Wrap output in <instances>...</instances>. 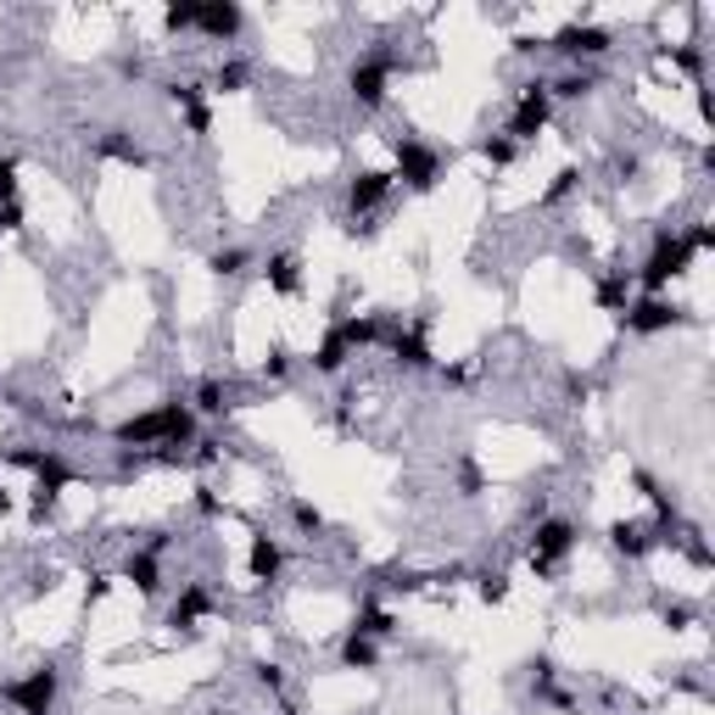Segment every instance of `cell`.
<instances>
[{"label": "cell", "mask_w": 715, "mask_h": 715, "mask_svg": "<svg viewBox=\"0 0 715 715\" xmlns=\"http://www.w3.org/2000/svg\"><path fill=\"white\" fill-rule=\"evenodd\" d=\"M330 324L341 330V341L352 346V358H358V352L386 346V313H335Z\"/></svg>", "instance_id": "cell-17"}, {"label": "cell", "mask_w": 715, "mask_h": 715, "mask_svg": "<svg viewBox=\"0 0 715 715\" xmlns=\"http://www.w3.org/2000/svg\"><path fill=\"white\" fill-rule=\"evenodd\" d=\"M637 296V285H631V268H604L598 280H592V307L598 313H626V302Z\"/></svg>", "instance_id": "cell-20"}, {"label": "cell", "mask_w": 715, "mask_h": 715, "mask_svg": "<svg viewBox=\"0 0 715 715\" xmlns=\"http://www.w3.org/2000/svg\"><path fill=\"white\" fill-rule=\"evenodd\" d=\"M280 715H302V709H296V704H285V709H280Z\"/></svg>", "instance_id": "cell-53"}, {"label": "cell", "mask_w": 715, "mask_h": 715, "mask_svg": "<svg viewBox=\"0 0 715 715\" xmlns=\"http://www.w3.org/2000/svg\"><path fill=\"white\" fill-rule=\"evenodd\" d=\"M526 670H531V698H542V693H548V687L559 682V665H554L548 654H537V659H531Z\"/></svg>", "instance_id": "cell-39"}, {"label": "cell", "mask_w": 715, "mask_h": 715, "mask_svg": "<svg viewBox=\"0 0 715 715\" xmlns=\"http://www.w3.org/2000/svg\"><path fill=\"white\" fill-rule=\"evenodd\" d=\"M392 190H398L392 168H358L346 179V218H381V207L392 202Z\"/></svg>", "instance_id": "cell-11"}, {"label": "cell", "mask_w": 715, "mask_h": 715, "mask_svg": "<svg viewBox=\"0 0 715 715\" xmlns=\"http://www.w3.org/2000/svg\"><path fill=\"white\" fill-rule=\"evenodd\" d=\"M291 375V346H268V358H263V381H285Z\"/></svg>", "instance_id": "cell-40"}, {"label": "cell", "mask_w": 715, "mask_h": 715, "mask_svg": "<svg viewBox=\"0 0 715 715\" xmlns=\"http://www.w3.org/2000/svg\"><path fill=\"white\" fill-rule=\"evenodd\" d=\"M46 459H51V448H12V453H7V464H12V470H29V476H40Z\"/></svg>", "instance_id": "cell-41"}, {"label": "cell", "mask_w": 715, "mask_h": 715, "mask_svg": "<svg viewBox=\"0 0 715 715\" xmlns=\"http://www.w3.org/2000/svg\"><path fill=\"white\" fill-rule=\"evenodd\" d=\"M0 202H18V157L0 151Z\"/></svg>", "instance_id": "cell-45"}, {"label": "cell", "mask_w": 715, "mask_h": 715, "mask_svg": "<svg viewBox=\"0 0 715 715\" xmlns=\"http://www.w3.org/2000/svg\"><path fill=\"white\" fill-rule=\"evenodd\" d=\"M548 124H554V96H548V79H526L520 90H515V107H509V124H503V135L526 151L537 135H548Z\"/></svg>", "instance_id": "cell-8"}, {"label": "cell", "mask_w": 715, "mask_h": 715, "mask_svg": "<svg viewBox=\"0 0 715 715\" xmlns=\"http://www.w3.org/2000/svg\"><path fill=\"white\" fill-rule=\"evenodd\" d=\"M576 190H581V168H576V163H565V168H559V174H554V179L542 185L537 207H542V213H559V207H565V202H570Z\"/></svg>", "instance_id": "cell-27"}, {"label": "cell", "mask_w": 715, "mask_h": 715, "mask_svg": "<svg viewBox=\"0 0 715 715\" xmlns=\"http://www.w3.org/2000/svg\"><path fill=\"white\" fill-rule=\"evenodd\" d=\"M291 526H296L302 537H324V515H319V503H307V498H291Z\"/></svg>", "instance_id": "cell-35"}, {"label": "cell", "mask_w": 715, "mask_h": 715, "mask_svg": "<svg viewBox=\"0 0 715 715\" xmlns=\"http://www.w3.org/2000/svg\"><path fill=\"white\" fill-rule=\"evenodd\" d=\"M207 268L218 280H241L246 268H257V257H252V246H218V252H207Z\"/></svg>", "instance_id": "cell-28"}, {"label": "cell", "mask_w": 715, "mask_h": 715, "mask_svg": "<svg viewBox=\"0 0 715 715\" xmlns=\"http://www.w3.org/2000/svg\"><path fill=\"white\" fill-rule=\"evenodd\" d=\"M213 609H218L213 587H207V581H185V587H179V598L168 604V626H174V631H196Z\"/></svg>", "instance_id": "cell-16"}, {"label": "cell", "mask_w": 715, "mask_h": 715, "mask_svg": "<svg viewBox=\"0 0 715 715\" xmlns=\"http://www.w3.org/2000/svg\"><path fill=\"white\" fill-rule=\"evenodd\" d=\"M207 715H229V709H207Z\"/></svg>", "instance_id": "cell-54"}, {"label": "cell", "mask_w": 715, "mask_h": 715, "mask_svg": "<svg viewBox=\"0 0 715 715\" xmlns=\"http://www.w3.org/2000/svg\"><path fill=\"white\" fill-rule=\"evenodd\" d=\"M107 587H112V576H90V604H96V598H107Z\"/></svg>", "instance_id": "cell-52"}, {"label": "cell", "mask_w": 715, "mask_h": 715, "mask_svg": "<svg viewBox=\"0 0 715 715\" xmlns=\"http://www.w3.org/2000/svg\"><path fill=\"white\" fill-rule=\"evenodd\" d=\"M386 352L398 358V364H403L409 375H425V370H437V352H431V324H425V319H414V324H403V319H386Z\"/></svg>", "instance_id": "cell-10"}, {"label": "cell", "mask_w": 715, "mask_h": 715, "mask_svg": "<svg viewBox=\"0 0 715 715\" xmlns=\"http://www.w3.org/2000/svg\"><path fill=\"white\" fill-rule=\"evenodd\" d=\"M196 35L213 46H235L246 35V7L241 0H196Z\"/></svg>", "instance_id": "cell-12"}, {"label": "cell", "mask_w": 715, "mask_h": 715, "mask_svg": "<svg viewBox=\"0 0 715 715\" xmlns=\"http://www.w3.org/2000/svg\"><path fill=\"white\" fill-rule=\"evenodd\" d=\"M196 431H202V420L190 414V403L185 398H163V403L118 420L112 425V442L118 448H135V453H185L196 442Z\"/></svg>", "instance_id": "cell-1"}, {"label": "cell", "mask_w": 715, "mask_h": 715, "mask_svg": "<svg viewBox=\"0 0 715 715\" xmlns=\"http://www.w3.org/2000/svg\"><path fill=\"white\" fill-rule=\"evenodd\" d=\"M185 464H196V470H207V464H218V442H207V437H196V442H190V453H185Z\"/></svg>", "instance_id": "cell-46"}, {"label": "cell", "mask_w": 715, "mask_h": 715, "mask_svg": "<svg viewBox=\"0 0 715 715\" xmlns=\"http://www.w3.org/2000/svg\"><path fill=\"white\" fill-rule=\"evenodd\" d=\"M168 548H174V537H168V531H151V537H146V554H157V559H163Z\"/></svg>", "instance_id": "cell-48"}, {"label": "cell", "mask_w": 715, "mask_h": 715, "mask_svg": "<svg viewBox=\"0 0 715 715\" xmlns=\"http://www.w3.org/2000/svg\"><path fill=\"white\" fill-rule=\"evenodd\" d=\"M442 386H470V364H448L442 370Z\"/></svg>", "instance_id": "cell-47"}, {"label": "cell", "mask_w": 715, "mask_h": 715, "mask_svg": "<svg viewBox=\"0 0 715 715\" xmlns=\"http://www.w3.org/2000/svg\"><path fill=\"white\" fill-rule=\"evenodd\" d=\"M57 698H62V670H57V659H40V665H29L23 676H12L7 687H0V704H7L12 715H51Z\"/></svg>", "instance_id": "cell-6"}, {"label": "cell", "mask_w": 715, "mask_h": 715, "mask_svg": "<svg viewBox=\"0 0 715 715\" xmlns=\"http://www.w3.org/2000/svg\"><path fill=\"white\" fill-rule=\"evenodd\" d=\"M682 324H693L687 319V307L682 302H670V296H631L626 302V313H620V330L626 335H665V330H682Z\"/></svg>", "instance_id": "cell-9"}, {"label": "cell", "mask_w": 715, "mask_h": 715, "mask_svg": "<svg viewBox=\"0 0 715 715\" xmlns=\"http://www.w3.org/2000/svg\"><path fill=\"white\" fill-rule=\"evenodd\" d=\"M565 392H570V398H587L592 381H587V375H565Z\"/></svg>", "instance_id": "cell-50"}, {"label": "cell", "mask_w": 715, "mask_h": 715, "mask_svg": "<svg viewBox=\"0 0 715 715\" xmlns=\"http://www.w3.org/2000/svg\"><path fill=\"white\" fill-rule=\"evenodd\" d=\"M682 241L693 246V257H709L715 252V224L709 218H693V224H682Z\"/></svg>", "instance_id": "cell-36"}, {"label": "cell", "mask_w": 715, "mask_h": 715, "mask_svg": "<svg viewBox=\"0 0 715 715\" xmlns=\"http://www.w3.org/2000/svg\"><path fill=\"white\" fill-rule=\"evenodd\" d=\"M163 35H196V0H168L163 7Z\"/></svg>", "instance_id": "cell-31"}, {"label": "cell", "mask_w": 715, "mask_h": 715, "mask_svg": "<svg viewBox=\"0 0 715 715\" xmlns=\"http://www.w3.org/2000/svg\"><path fill=\"white\" fill-rule=\"evenodd\" d=\"M670 62L693 79V85H704V68H709V57H704V46H670Z\"/></svg>", "instance_id": "cell-33"}, {"label": "cell", "mask_w": 715, "mask_h": 715, "mask_svg": "<svg viewBox=\"0 0 715 715\" xmlns=\"http://www.w3.org/2000/svg\"><path fill=\"white\" fill-rule=\"evenodd\" d=\"M609 554L615 559H626V565H643L654 548H665L659 542V531H654V520H609Z\"/></svg>", "instance_id": "cell-13"}, {"label": "cell", "mask_w": 715, "mask_h": 715, "mask_svg": "<svg viewBox=\"0 0 715 715\" xmlns=\"http://www.w3.org/2000/svg\"><path fill=\"white\" fill-rule=\"evenodd\" d=\"M609 168H615V179H620V185H637V179H643V157H637V151H615V163H609Z\"/></svg>", "instance_id": "cell-43"}, {"label": "cell", "mask_w": 715, "mask_h": 715, "mask_svg": "<svg viewBox=\"0 0 715 715\" xmlns=\"http://www.w3.org/2000/svg\"><path fill=\"white\" fill-rule=\"evenodd\" d=\"M118 576H124L140 598H163V559H157V554L129 548V554H124V565H118Z\"/></svg>", "instance_id": "cell-19"}, {"label": "cell", "mask_w": 715, "mask_h": 715, "mask_svg": "<svg viewBox=\"0 0 715 715\" xmlns=\"http://www.w3.org/2000/svg\"><path fill=\"white\" fill-rule=\"evenodd\" d=\"M257 268H263L268 291H274V296H285V302H296V296H302V285H307V274H302V252H291V246H274Z\"/></svg>", "instance_id": "cell-14"}, {"label": "cell", "mask_w": 715, "mask_h": 715, "mask_svg": "<svg viewBox=\"0 0 715 715\" xmlns=\"http://www.w3.org/2000/svg\"><path fill=\"white\" fill-rule=\"evenodd\" d=\"M246 85H252V62H246V57H224V62L213 68V79H207L213 96H241Z\"/></svg>", "instance_id": "cell-26"}, {"label": "cell", "mask_w": 715, "mask_h": 715, "mask_svg": "<svg viewBox=\"0 0 715 715\" xmlns=\"http://www.w3.org/2000/svg\"><path fill=\"white\" fill-rule=\"evenodd\" d=\"M693 263H698V257H693V246L682 241V224H654L648 252H643L637 268H631V285H637V296H670V280H682Z\"/></svg>", "instance_id": "cell-2"}, {"label": "cell", "mask_w": 715, "mask_h": 715, "mask_svg": "<svg viewBox=\"0 0 715 715\" xmlns=\"http://www.w3.org/2000/svg\"><path fill=\"white\" fill-rule=\"evenodd\" d=\"M398 68H403V57L392 51V46H375V51H364L352 68H346V96L364 107V112H381L386 107V96H392V79H398Z\"/></svg>", "instance_id": "cell-5"}, {"label": "cell", "mask_w": 715, "mask_h": 715, "mask_svg": "<svg viewBox=\"0 0 715 715\" xmlns=\"http://www.w3.org/2000/svg\"><path fill=\"white\" fill-rule=\"evenodd\" d=\"M190 503H196V515H202V520H224V498H218L213 487H196V498H190Z\"/></svg>", "instance_id": "cell-44"}, {"label": "cell", "mask_w": 715, "mask_h": 715, "mask_svg": "<svg viewBox=\"0 0 715 715\" xmlns=\"http://www.w3.org/2000/svg\"><path fill=\"white\" fill-rule=\"evenodd\" d=\"M542 51L565 57L570 68H592L598 57H609V51H615V35H609L604 23H581V18H570V23H559V29L542 40Z\"/></svg>", "instance_id": "cell-7"}, {"label": "cell", "mask_w": 715, "mask_h": 715, "mask_svg": "<svg viewBox=\"0 0 715 715\" xmlns=\"http://www.w3.org/2000/svg\"><path fill=\"white\" fill-rule=\"evenodd\" d=\"M476 598L492 604V609L509 604V576H503V570H476Z\"/></svg>", "instance_id": "cell-32"}, {"label": "cell", "mask_w": 715, "mask_h": 715, "mask_svg": "<svg viewBox=\"0 0 715 715\" xmlns=\"http://www.w3.org/2000/svg\"><path fill=\"white\" fill-rule=\"evenodd\" d=\"M576 548H581V526L565 520V515H542V520L531 526V542H526L531 576H537V581H559V570L570 565Z\"/></svg>", "instance_id": "cell-3"}, {"label": "cell", "mask_w": 715, "mask_h": 715, "mask_svg": "<svg viewBox=\"0 0 715 715\" xmlns=\"http://www.w3.org/2000/svg\"><path fill=\"white\" fill-rule=\"evenodd\" d=\"M592 90H598V74H592V68H565L559 79H548L554 107H559V101H587Z\"/></svg>", "instance_id": "cell-25"}, {"label": "cell", "mask_w": 715, "mask_h": 715, "mask_svg": "<svg viewBox=\"0 0 715 715\" xmlns=\"http://www.w3.org/2000/svg\"><path fill=\"white\" fill-rule=\"evenodd\" d=\"M96 157L124 163V168H146V163H151V151H146L129 129H101V135H96Z\"/></svg>", "instance_id": "cell-22"}, {"label": "cell", "mask_w": 715, "mask_h": 715, "mask_svg": "<svg viewBox=\"0 0 715 715\" xmlns=\"http://www.w3.org/2000/svg\"><path fill=\"white\" fill-rule=\"evenodd\" d=\"M476 157H481L487 168H515V163H520V146L498 129V135H481V140H476Z\"/></svg>", "instance_id": "cell-29"}, {"label": "cell", "mask_w": 715, "mask_h": 715, "mask_svg": "<svg viewBox=\"0 0 715 715\" xmlns=\"http://www.w3.org/2000/svg\"><path fill=\"white\" fill-rule=\"evenodd\" d=\"M453 492H459V498H481V492H487V470H481L470 453L453 464Z\"/></svg>", "instance_id": "cell-30"}, {"label": "cell", "mask_w": 715, "mask_h": 715, "mask_svg": "<svg viewBox=\"0 0 715 715\" xmlns=\"http://www.w3.org/2000/svg\"><path fill=\"white\" fill-rule=\"evenodd\" d=\"M381 643L375 637H364V631H346L341 643H335V665L341 670H381Z\"/></svg>", "instance_id": "cell-23"}, {"label": "cell", "mask_w": 715, "mask_h": 715, "mask_svg": "<svg viewBox=\"0 0 715 715\" xmlns=\"http://www.w3.org/2000/svg\"><path fill=\"white\" fill-rule=\"evenodd\" d=\"M179 118H185V129H190L196 140H207V135H213V107H207V96L185 101V107H179Z\"/></svg>", "instance_id": "cell-34"}, {"label": "cell", "mask_w": 715, "mask_h": 715, "mask_svg": "<svg viewBox=\"0 0 715 715\" xmlns=\"http://www.w3.org/2000/svg\"><path fill=\"white\" fill-rule=\"evenodd\" d=\"M185 403H190V414H196V420H224V414H235V409H241V392H235V381L207 375V381H196V392H190Z\"/></svg>", "instance_id": "cell-18"}, {"label": "cell", "mask_w": 715, "mask_h": 715, "mask_svg": "<svg viewBox=\"0 0 715 715\" xmlns=\"http://www.w3.org/2000/svg\"><path fill=\"white\" fill-rule=\"evenodd\" d=\"M346 631H364V637H375V643H386V637H398L403 631V620L381 604V598H364L358 604V615H352V626Z\"/></svg>", "instance_id": "cell-24"}, {"label": "cell", "mask_w": 715, "mask_h": 715, "mask_svg": "<svg viewBox=\"0 0 715 715\" xmlns=\"http://www.w3.org/2000/svg\"><path fill=\"white\" fill-rule=\"evenodd\" d=\"M118 74H124V79H140L146 62H140V57H118Z\"/></svg>", "instance_id": "cell-49"}, {"label": "cell", "mask_w": 715, "mask_h": 715, "mask_svg": "<svg viewBox=\"0 0 715 715\" xmlns=\"http://www.w3.org/2000/svg\"><path fill=\"white\" fill-rule=\"evenodd\" d=\"M659 620H665L670 631H687V626L698 620V609H693V604H682V598H665V604H659Z\"/></svg>", "instance_id": "cell-37"}, {"label": "cell", "mask_w": 715, "mask_h": 715, "mask_svg": "<svg viewBox=\"0 0 715 715\" xmlns=\"http://www.w3.org/2000/svg\"><path fill=\"white\" fill-rule=\"evenodd\" d=\"M12 509H18V498H12V487H7V481H0V520H7Z\"/></svg>", "instance_id": "cell-51"}, {"label": "cell", "mask_w": 715, "mask_h": 715, "mask_svg": "<svg viewBox=\"0 0 715 715\" xmlns=\"http://www.w3.org/2000/svg\"><path fill=\"white\" fill-rule=\"evenodd\" d=\"M442 174H448V151H442V146H431V140H420V135H398V140H392V179H398L403 190L431 196V190L442 185Z\"/></svg>", "instance_id": "cell-4"}, {"label": "cell", "mask_w": 715, "mask_h": 715, "mask_svg": "<svg viewBox=\"0 0 715 715\" xmlns=\"http://www.w3.org/2000/svg\"><path fill=\"white\" fill-rule=\"evenodd\" d=\"M307 364H313V375H330V381L352 364V346L341 341V330H335V324H324V335H319V341H313V352H307Z\"/></svg>", "instance_id": "cell-21"}, {"label": "cell", "mask_w": 715, "mask_h": 715, "mask_svg": "<svg viewBox=\"0 0 715 715\" xmlns=\"http://www.w3.org/2000/svg\"><path fill=\"white\" fill-rule=\"evenodd\" d=\"M252 682H257L263 693H274V698H280V693H285V665H274V659H257V665H252Z\"/></svg>", "instance_id": "cell-38"}, {"label": "cell", "mask_w": 715, "mask_h": 715, "mask_svg": "<svg viewBox=\"0 0 715 715\" xmlns=\"http://www.w3.org/2000/svg\"><path fill=\"white\" fill-rule=\"evenodd\" d=\"M246 576L263 581V587L285 576V542H280L274 531H252V537H246Z\"/></svg>", "instance_id": "cell-15"}, {"label": "cell", "mask_w": 715, "mask_h": 715, "mask_svg": "<svg viewBox=\"0 0 715 715\" xmlns=\"http://www.w3.org/2000/svg\"><path fill=\"white\" fill-rule=\"evenodd\" d=\"M29 224V207H23V196L18 202H0V235H18Z\"/></svg>", "instance_id": "cell-42"}]
</instances>
